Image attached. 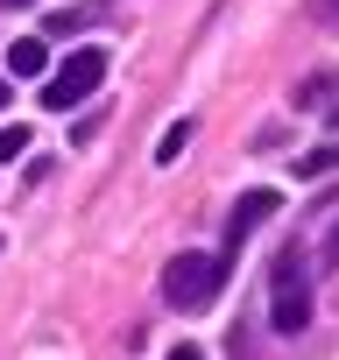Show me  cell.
<instances>
[{
	"label": "cell",
	"mask_w": 339,
	"mask_h": 360,
	"mask_svg": "<svg viewBox=\"0 0 339 360\" xmlns=\"http://www.w3.org/2000/svg\"><path fill=\"white\" fill-rule=\"evenodd\" d=\"M219 290H226V262L219 255H177L162 269V304L170 311H184V318H198V311H212L219 304Z\"/></svg>",
	"instance_id": "6da1fadb"
},
{
	"label": "cell",
	"mask_w": 339,
	"mask_h": 360,
	"mask_svg": "<svg viewBox=\"0 0 339 360\" xmlns=\"http://www.w3.org/2000/svg\"><path fill=\"white\" fill-rule=\"evenodd\" d=\"M269 325H276L283 339L311 332V276H304V255H297V248H283V255L269 262Z\"/></svg>",
	"instance_id": "7a4b0ae2"
},
{
	"label": "cell",
	"mask_w": 339,
	"mask_h": 360,
	"mask_svg": "<svg viewBox=\"0 0 339 360\" xmlns=\"http://www.w3.org/2000/svg\"><path fill=\"white\" fill-rule=\"evenodd\" d=\"M99 85H106V50H71V64H57V71L43 78V106H50V113H71V106H85Z\"/></svg>",
	"instance_id": "3957f363"
},
{
	"label": "cell",
	"mask_w": 339,
	"mask_h": 360,
	"mask_svg": "<svg viewBox=\"0 0 339 360\" xmlns=\"http://www.w3.org/2000/svg\"><path fill=\"white\" fill-rule=\"evenodd\" d=\"M269 212H276V191H248V198H241V205L226 212V255H219L226 269H234V255H241V240H248V233H255V226H262Z\"/></svg>",
	"instance_id": "277c9868"
},
{
	"label": "cell",
	"mask_w": 339,
	"mask_h": 360,
	"mask_svg": "<svg viewBox=\"0 0 339 360\" xmlns=\"http://www.w3.org/2000/svg\"><path fill=\"white\" fill-rule=\"evenodd\" d=\"M43 71H50V43L43 36H22L8 50V78H43Z\"/></svg>",
	"instance_id": "5b68a950"
},
{
	"label": "cell",
	"mask_w": 339,
	"mask_h": 360,
	"mask_svg": "<svg viewBox=\"0 0 339 360\" xmlns=\"http://www.w3.org/2000/svg\"><path fill=\"white\" fill-rule=\"evenodd\" d=\"M290 169H297V176H332V169H339V141H318V148H304Z\"/></svg>",
	"instance_id": "8992f818"
},
{
	"label": "cell",
	"mask_w": 339,
	"mask_h": 360,
	"mask_svg": "<svg viewBox=\"0 0 339 360\" xmlns=\"http://www.w3.org/2000/svg\"><path fill=\"white\" fill-rule=\"evenodd\" d=\"M191 134H198V127H191V120H177V127H162V141H155V162H177V155H184V141H191Z\"/></svg>",
	"instance_id": "52a82bcc"
},
{
	"label": "cell",
	"mask_w": 339,
	"mask_h": 360,
	"mask_svg": "<svg viewBox=\"0 0 339 360\" xmlns=\"http://www.w3.org/2000/svg\"><path fill=\"white\" fill-rule=\"evenodd\" d=\"M22 148H29V127H22V120H15V127H0V162H15Z\"/></svg>",
	"instance_id": "ba28073f"
},
{
	"label": "cell",
	"mask_w": 339,
	"mask_h": 360,
	"mask_svg": "<svg viewBox=\"0 0 339 360\" xmlns=\"http://www.w3.org/2000/svg\"><path fill=\"white\" fill-rule=\"evenodd\" d=\"M170 360H205V346H191V339H184V346H170Z\"/></svg>",
	"instance_id": "9c48e42d"
},
{
	"label": "cell",
	"mask_w": 339,
	"mask_h": 360,
	"mask_svg": "<svg viewBox=\"0 0 339 360\" xmlns=\"http://www.w3.org/2000/svg\"><path fill=\"white\" fill-rule=\"evenodd\" d=\"M0 8H36V0H0Z\"/></svg>",
	"instance_id": "30bf717a"
},
{
	"label": "cell",
	"mask_w": 339,
	"mask_h": 360,
	"mask_svg": "<svg viewBox=\"0 0 339 360\" xmlns=\"http://www.w3.org/2000/svg\"><path fill=\"white\" fill-rule=\"evenodd\" d=\"M0 106H15V99H8V78H0Z\"/></svg>",
	"instance_id": "8fae6325"
},
{
	"label": "cell",
	"mask_w": 339,
	"mask_h": 360,
	"mask_svg": "<svg viewBox=\"0 0 339 360\" xmlns=\"http://www.w3.org/2000/svg\"><path fill=\"white\" fill-rule=\"evenodd\" d=\"M332 262H339V226H332Z\"/></svg>",
	"instance_id": "7c38bea8"
}]
</instances>
